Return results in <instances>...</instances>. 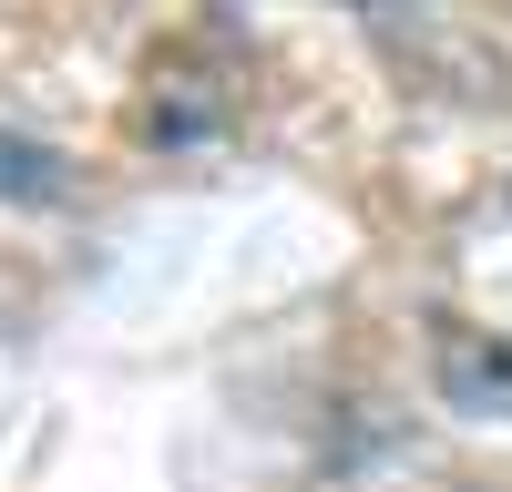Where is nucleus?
<instances>
[{"label": "nucleus", "instance_id": "3", "mask_svg": "<svg viewBox=\"0 0 512 492\" xmlns=\"http://www.w3.org/2000/svg\"><path fill=\"white\" fill-rule=\"evenodd\" d=\"M338 11H379V0H338Z\"/></svg>", "mask_w": 512, "mask_h": 492}, {"label": "nucleus", "instance_id": "2", "mask_svg": "<svg viewBox=\"0 0 512 492\" xmlns=\"http://www.w3.org/2000/svg\"><path fill=\"white\" fill-rule=\"evenodd\" d=\"M72 195V164L31 134H0V205H62Z\"/></svg>", "mask_w": 512, "mask_h": 492}, {"label": "nucleus", "instance_id": "1", "mask_svg": "<svg viewBox=\"0 0 512 492\" xmlns=\"http://www.w3.org/2000/svg\"><path fill=\"white\" fill-rule=\"evenodd\" d=\"M441 390L472 410H512V349L482 328H441Z\"/></svg>", "mask_w": 512, "mask_h": 492}]
</instances>
